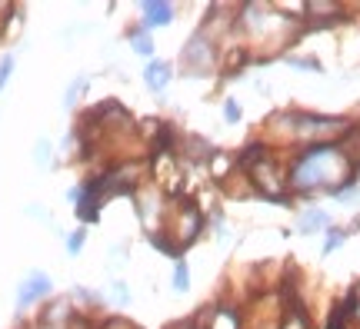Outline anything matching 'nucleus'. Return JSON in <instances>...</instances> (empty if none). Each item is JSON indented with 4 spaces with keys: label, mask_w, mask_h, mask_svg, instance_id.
Returning a JSON list of instances; mask_svg holds the SVG:
<instances>
[{
    "label": "nucleus",
    "mask_w": 360,
    "mask_h": 329,
    "mask_svg": "<svg viewBox=\"0 0 360 329\" xmlns=\"http://www.w3.org/2000/svg\"><path fill=\"white\" fill-rule=\"evenodd\" d=\"M344 170H347V160H344L340 150H334V147H314V150H307L294 163L290 183L297 190H317L323 183H334Z\"/></svg>",
    "instance_id": "obj_1"
},
{
    "label": "nucleus",
    "mask_w": 360,
    "mask_h": 329,
    "mask_svg": "<svg viewBox=\"0 0 360 329\" xmlns=\"http://www.w3.org/2000/svg\"><path fill=\"white\" fill-rule=\"evenodd\" d=\"M53 283L51 276H44V273H30V276L17 286V309H27L30 303H37V300H44V296H51Z\"/></svg>",
    "instance_id": "obj_2"
},
{
    "label": "nucleus",
    "mask_w": 360,
    "mask_h": 329,
    "mask_svg": "<svg viewBox=\"0 0 360 329\" xmlns=\"http://www.w3.org/2000/svg\"><path fill=\"white\" fill-rule=\"evenodd\" d=\"M290 123H294V133H334V130L344 127L334 116H304V114L290 116Z\"/></svg>",
    "instance_id": "obj_3"
},
{
    "label": "nucleus",
    "mask_w": 360,
    "mask_h": 329,
    "mask_svg": "<svg viewBox=\"0 0 360 329\" xmlns=\"http://www.w3.org/2000/svg\"><path fill=\"white\" fill-rule=\"evenodd\" d=\"M143 13V27L154 30V27H167L174 20V4H164V0H147L141 7Z\"/></svg>",
    "instance_id": "obj_4"
},
{
    "label": "nucleus",
    "mask_w": 360,
    "mask_h": 329,
    "mask_svg": "<svg viewBox=\"0 0 360 329\" xmlns=\"http://www.w3.org/2000/svg\"><path fill=\"white\" fill-rule=\"evenodd\" d=\"M143 80H147V87L154 90V93H164L170 83V64H164V60H154V64H147V70H143Z\"/></svg>",
    "instance_id": "obj_5"
},
{
    "label": "nucleus",
    "mask_w": 360,
    "mask_h": 329,
    "mask_svg": "<svg viewBox=\"0 0 360 329\" xmlns=\"http://www.w3.org/2000/svg\"><path fill=\"white\" fill-rule=\"evenodd\" d=\"M323 227H327V213L323 210H304V216L297 220L300 233H314V229H323Z\"/></svg>",
    "instance_id": "obj_6"
},
{
    "label": "nucleus",
    "mask_w": 360,
    "mask_h": 329,
    "mask_svg": "<svg viewBox=\"0 0 360 329\" xmlns=\"http://www.w3.org/2000/svg\"><path fill=\"white\" fill-rule=\"evenodd\" d=\"M174 290H177V293H187V290H191V269H187V263H177V266H174Z\"/></svg>",
    "instance_id": "obj_7"
},
{
    "label": "nucleus",
    "mask_w": 360,
    "mask_h": 329,
    "mask_svg": "<svg viewBox=\"0 0 360 329\" xmlns=\"http://www.w3.org/2000/svg\"><path fill=\"white\" fill-rule=\"evenodd\" d=\"M84 87H87V76H77V80L67 87V93H64V107H74V103H77V97L84 93Z\"/></svg>",
    "instance_id": "obj_8"
},
{
    "label": "nucleus",
    "mask_w": 360,
    "mask_h": 329,
    "mask_svg": "<svg viewBox=\"0 0 360 329\" xmlns=\"http://www.w3.org/2000/svg\"><path fill=\"white\" fill-rule=\"evenodd\" d=\"M210 329H237V313L220 309L217 316H214V323H210Z\"/></svg>",
    "instance_id": "obj_9"
},
{
    "label": "nucleus",
    "mask_w": 360,
    "mask_h": 329,
    "mask_svg": "<svg viewBox=\"0 0 360 329\" xmlns=\"http://www.w3.org/2000/svg\"><path fill=\"white\" fill-rule=\"evenodd\" d=\"M344 243H347V229H330V240H327V246H323V253L330 256L337 246H344Z\"/></svg>",
    "instance_id": "obj_10"
},
{
    "label": "nucleus",
    "mask_w": 360,
    "mask_h": 329,
    "mask_svg": "<svg viewBox=\"0 0 360 329\" xmlns=\"http://www.w3.org/2000/svg\"><path fill=\"white\" fill-rule=\"evenodd\" d=\"M84 236H87L84 229H74V233L67 236V253H70V256H77L80 250H84Z\"/></svg>",
    "instance_id": "obj_11"
},
{
    "label": "nucleus",
    "mask_w": 360,
    "mask_h": 329,
    "mask_svg": "<svg viewBox=\"0 0 360 329\" xmlns=\"http://www.w3.org/2000/svg\"><path fill=\"white\" fill-rule=\"evenodd\" d=\"M130 40H134V47H137V53H141V57H150V53H154V43L143 37V34H134Z\"/></svg>",
    "instance_id": "obj_12"
},
{
    "label": "nucleus",
    "mask_w": 360,
    "mask_h": 329,
    "mask_svg": "<svg viewBox=\"0 0 360 329\" xmlns=\"http://www.w3.org/2000/svg\"><path fill=\"white\" fill-rule=\"evenodd\" d=\"M224 120H227V123H237V120H240V103L237 100L224 103Z\"/></svg>",
    "instance_id": "obj_13"
},
{
    "label": "nucleus",
    "mask_w": 360,
    "mask_h": 329,
    "mask_svg": "<svg viewBox=\"0 0 360 329\" xmlns=\"http://www.w3.org/2000/svg\"><path fill=\"white\" fill-rule=\"evenodd\" d=\"M11 70H13V57H4V60H0V87H7Z\"/></svg>",
    "instance_id": "obj_14"
},
{
    "label": "nucleus",
    "mask_w": 360,
    "mask_h": 329,
    "mask_svg": "<svg viewBox=\"0 0 360 329\" xmlns=\"http://www.w3.org/2000/svg\"><path fill=\"white\" fill-rule=\"evenodd\" d=\"M114 300H117V303H120V306H127L130 303V293H127V286H114Z\"/></svg>",
    "instance_id": "obj_15"
},
{
    "label": "nucleus",
    "mask_w": 360,
    "mask_h": 329,
    "mask_svg": "<svg viewBox=\"0 0 360 329\" xmlns=\"http://www.w3.org/2000/svg\"><path fill=\"white\" fill-rule=\"evenodd\" d=\"M44 153H51V147H47L44 140H40V143H37V166H44V163H47V156H44Z\"/></svg>",
    "instance_id": "obj_16"
}]
</instances>
